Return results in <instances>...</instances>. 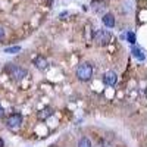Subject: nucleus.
<instances>
[{
	"instance_id": "nucleus-1",
	"label": "nucleus",
	"mask_w": 147,
	"mask_h": 147,
	"mask_svg": "<svg viewBox=\"0 0 147 147\" xmlns=\"http://www.w3.org/2000/svg\"><path fill=\"white\" fill-rule=\"evenodd\" d=\"M93 72H94V69H93V66H91L90 63L82 62V63H80V65H78V68H77V72H75V74H77V78H78L80 81L85 82V81H90V80H91Z\"/></svg>"
},
{
	"instance_id": "nucleus-2",
	"label": "nucleus",
	"mask_w": 147,
	"mask_h": 147,
	"mask_svg": "<svg viewBox=\"0 0 147 147\" xmlns=\"http://www.w3.org/2000/svg\"><path fill=\"white\" fill-rule=\"evenodd\" d=\"M6 72H7L13 80H22L24 77L27 75V71H25V69L21 68V66H16V65H13V63H9V65L6 66Z\"/></svg>"
},
{
	"instance_id": "nucleus-3",
	"label": "nucleus",
	"mask_w": 147,
	"mask_h": 147,
	"mask_svg": "<svg viewBox=\"0 0 147 147\" xmlns=\"http://www.w3.org/2000/svg\"><path fill=\"white\" fill-rule=\"evenodd\" d=\"M94 40L97 41V44L100 46H106L110 41V32L106 30H97L94 34Z\"/></svg>"
},
{
	"instance_id": "nucleus-4",
	"label": "nucleus",
	"mask_w": 147,
	"mask_h": 147,
	"mask_svg": "<svg viewBox=\"0 0 147 147\" xmlns=\"http://www.w3.org/2000/svg\"><path fill=\"white\" fill-rule=\"evenodd\" d=\"M21 124H22V115L21 113H12L6 121V125L9 128H18V127H21Z\"/></svg>"
},
{
	"instance_id": "nucleus-5",
	"label": "nucleus",
	"mask_w": 147,
	"mask_h": 147,
	"mask_svg": "<svg viewBox=\"0 0 147 147\" xmlns=\"http://www.w3.org/2000/svg\"><path fill=\"white\" fill-rule=\"evenodd\" d=\"M116 80H118L116 72H113V71H107V72H105V75H103V82H105V85L113 87V85L116 84Z\"/></svg>"
},
{
	"instance_id": "nucleus-6",
	"label": "nucleus",
	"mask_w": 147,
	"mask_h": 147,
	"mask_svg": "<svg viewBox=\"0 0 147 147\" xmlns=\"http://www.w3.org/2000/svg\"><path fill=\"white\" fill-rule=\"evenodd\" d=\"M102 22H103V25H105V27H107V28H113V27H115V16H113V13H110V12L105 13L103 18H102Z\"/></svg>"
},
{
	"instance_id": "nucleus-7",
	"label": "nucleus",
	"mask_w": 147,
	"mask_h": 147,
	"mask_svg": "<svg viewBox=\"0 0 147 147\" xmlns=\"http://www.w3.org/2000/svg\"><path fill=\"white\" fill-rule=\"evenodd\" d=\"M34 65L38 68L40 71H44V69H47L49 62H47V59H44L43 56H37V57L34 59Z\"/></svg>"
},
{
	"instance_id": "nucleus-8",
	"label": "nucleus",
	"mask_w": 147,
	"mask_h": 147,
	"mask_svg": "<svg viewBox=\"0 0 147 147\" xmlns=\"http://www.w3.org/2000/svg\"><path fill=\"white\" fill-rule=\"evenodd\" d=\"M131 53H132L134 57H137L138 60H144L146 59V53H144V50H143L141 47H132L131 49Z\"/></svg>"
},
{
	"instance_id": "nucleus-9",
	"label": "nucleus",
	"mask_w": 147,
	"mask_h": 147,
	"mask_svg": "<svg viewBox=\"0 0 147 147\" xmlns=\"http://www.w3.org/2000/svg\"><path fill=\"white\" fill-rule=\"evenodd\" d=\"M78 147H91V141L87 137H81L78 141Z\"/></svg>"
},
{
	"instance_id": "nucleus-10",
	"label": "nucleus",
	"mask_w": 147,
	"mask_h": 147,
	"mask_svg": "<svg viewBox=\"0 0 147 147\" xmlns=\"http://www.w3.org/2000/svg\"><path fill=\"white\" fill-rule=\"evenodd\" d=\"M91 6H93V9L96 10V12H100L102 9H103V2H102V0H94V2L91 3Z\"/></svg>"
},
{
	"instance_id": "nucleus-11",
	"label": "nucleus",
	"mask_w": 147,
	"mask_h": 147,
	"mask_svg": "<svg viewBox=\"0 0 147 147\" xmlns=\"http://www.w3.org/2000/svg\"><path fill=\"white\" fill-rule=\"evenodd\" d=\"M18 52H21V46H13V47L5 49V53H9V55H15V53H18Z\"/></svg>"
},
{
	"instance_id": "nucleus-12",
	"label": "nucleus",
	"mask_w": 147,
	"mask_h": 147,
	"mask_svg": "<svg viewBox=\"0 0 147 147\" xmlns=\"http://www.w3.org/2000/svg\"><path fill=\"white\" fill-rule=\"evenodd\" d=\"M127 41H128L129 44H136L137 38H136V34H134L132 31H128V32H127Z\"/></svg>"
},
{
	"instance_id": "nucleus-13",
	"label": "nucleus",
	"mask_w": 147,
	"mask_h": 147,
	"mask_svg": "<svg viewBox=\"0 0 147 147\" xmlns=\"http://www.w3.org/2000/svg\"><path fill=\"white\" fill-rule=\"evenodd\" d=\"M52 115V110L50 109H44V110H41V112L38 113V118L40 119H46V118H49Z\"/></svg>"
},
{
	"instance_id": "nucleus-14",
	"label": "nucleus",
	"mask_w": 147,
	"mask_h": 147,
	"mask_svg": "<svg viewBox=\"0 0 147 147\" xmlns=\"http://www.w3.org/2000/svg\"><path fill=\"white\" fill-rule=\"evenodd\" d=\"M3 38H5V30L0 27V40H3Z\"/></svg>"
},
{
	"instance_id": "nucleus-15",
	"label": "nucleus",
	"mask_w": 147,
	"mask_h": 147,
	"mask_svg": "<svg viewBox=\"0 0 147 147\" xmlns=\"http://www.w3.org/2000/svg\"><path fill=\"white\" fill-rule=\"evenodd\" d=\"M5 116V109H3V106L0 105V118H3Z\"/></svg>"
},
{
	"instance_id": "nucleus-16",
	"label": "nucleus",
	"mask_w": 147,
	"mask_h": 147,
	"mask_svg": "<svg viewBox=\"0 0 147 147\" xmlns=\"http://www.w3.org/2000/svg\"><path fill=\"white\" fill-rule=\"evenodd\" d=\"M0 147H5V141H3V138H0Z\"/></svg>"
}]
</instances>
